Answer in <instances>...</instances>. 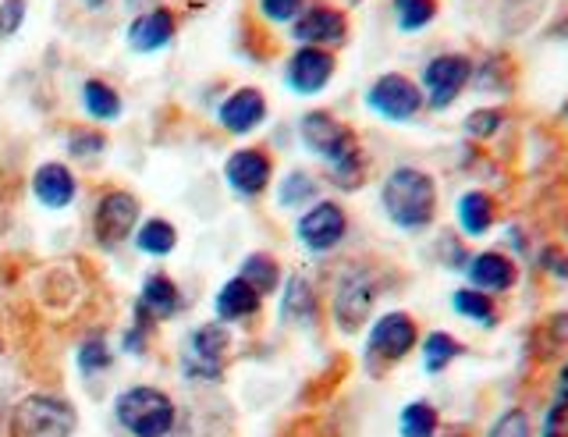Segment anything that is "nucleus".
Here are the masks:
<instances>
[{
    "instance_id": "f257e3e1",
    "label": "nucleus",
    "mask_w": 568,
    "mask_h": 437,
    "mask_svg": "<svg viewBox=\"0 0 568 437\" xmlns=\"http://www.w3.org/2000/svg\"><path fill=\"white\" fill-rule=\"evenodd\" d=\"M298 139L310 153H316L334 174V182L342 189H359L363 174H366V161H363V146L355 132L337 121L331 111H310L298 121Z\"/></svg>"
},
{
    "instance_id": "f03ea898",
    "label": "nucleus",
    "mask_w": 568,
    "mask_h": 437,
    "mask_svg": "<svg viewBox=\"0 0 568 437\" xmlns=\"http://www.w3.org/2000/svg\"><path fill=\"white\" fill-rule=\"evenodd\" d=\"M381 206L402 232H423L437 217V182L430 171L402 164L381 185Z\"/></svg>"
},
{
    "instance_id": "7ed1b4c3",
    "label": "nucleus",
    "mask_w": 568,
    "mask_h": 437,
    "mask_svg": "<svg viewBox=\"0 0 568 437\" xmlns=\"http://www.w3.org/2000/svg\"><path fill=\"white\" fill-rule=\"evenodd\" d=\"M114 416H118L121 430L132 437H168L174 430L178 409L168 392L139 384V388H124L118 395Z\"/></svg>"
},
{
    "instance_id": "20e7f679",
    "label": "nucleus",
    "mask_w": 568,
    "mask_h": 437,
    "mask_svg": "<svg viewBox=\"0 0 568 437\" xmlns=\"http://www.w3.org/2000/svg\"><path fill=\"white\" fill-rule=\"evenodd\" d=\"M473 72H476L473 58L455 54V50L430 58L423 64V75H419L423 103H426V108H434V111H448L452 103L469 90Z\"/></svg>"
},
{
    "instance_id": "39448f33",
    "label": "nucleus",
    "mask_w": 568,
    "mask_h": 437,
    "mask_svg": "<svg viewBox=\"0 0 568 437\" xmlns=\"http://www.w3.org/2000/svg\"><path fill=\"white\" fill-rule=\"evenodd\" d=\"M75 409L58 395H26L11 413V437H71Z\"/></svg>"
},
{
    "instance_id": "423d86ee",
    "label": "nucleus",
    "mask_w": 568,
    "mask_h": 437,
    "mask_svg": "<svg viewBox=\"0 0 568 437\" xmlns=\"http://www.w3.org/2000/svg\"><path fill=\"white\" fill-rule=\"evenodd\" d=\"M366 108L377 118L390 121V125H405V121H413L426 103H423L419 82H413L402 72H387L366 90Z\"/></svg>"
},
{
    "instance_id": "0eeeda50",
    "label": "nucleus",
    "mask_w": 568,
    "mask_h": 437,
    "mask_svg": "<svg viewBox=\"0 0 568 437\" xmlns=\"http://www.w3.org/2000/svg\"><path fill=\"white\" fill-rule=\"evenodd\" d=\"M231 335L224 324H200L189 335L182 348V374L189 380H217L224 370V356H227Z\"/></svg>"
},
{
    "instance_id": "6e6552de",
    "label": "nucleus",
    "mask_w": 568,
    "mask_h": 437,
    "mask_svg": "<svg viewBox=\"0 0 568 437\" xmlns=\"http://www.w3.org/2000/svg\"><path fill=\"white\" fill-rule=\"evenodd\" d=\"M295 235H298L302 246H306L310 253H316V256L337 250L345 242V235H348L345 206L334 203V200H316L313 206H306V214L298 217Z\"/></svg>"
},
{
    "instance_id": "1a4fd4ad",
    "label": "nucleus",
    "mask_w": 568,
    "mask_h": 437,
    "mask_svg": "<svg viewBox=\"0 0 568 437\" xmlns=\"http://www.w3.org/2000/svg\"><path fill=\"white\" fill-rule=\"evenodd\" d=\"M373 303H377V285H373V277L363 267H348L342 277H337L334 321L345 335H352V331H359L366 324Z\"/></svg>"
},
{
    "instance_id": "9d476101",
    "label": "nucleus",
    "mask_w": 568,
    "mask_h": 437,
    "mask_svg": "<svg viewBox=\"0 0 568 437\" xmlns=\"http://www.w3.org/2000/svg\"><path fill=\"white\" fill-rule=\"evenodd\" d=\"M419 342V327L408 317L405 309H390L384 317L373 321L369 335H366V353L369 359H384V363H402Z\"/></svg>"
},
{
    "instance_id": "9b49d317",
    "label": "nucleus",
    "mask_w": 568,
    "mask_h": 437,
    "mask_svg": "<svg viewBox=\"0 0 568 437\" xmlns=\"http://www.w3.org/2000/svg\"><path fill=\"white\" fill-rule=\"evenodd\" d=\"M135 221H139V200L124 189H111V192H103L97 203L93 235L100 246H121V242L132 235Z\"/></svg>"
},
{
    "instance_id": "f8f14e48",
    "label": "nucleus",
    "mask_w": 568,
    "mask_h": 437,
    "mask_svg": "<svg viewBox=\"0 0 568 437\" xmlns=\"http://www.w3.org/2000/svg\"><path fill=\"white\" fill-rule=\"evenodd\" d=\"M292 40L298 47H342L348 40V19L345 11H337L331 4H310L302 8V14L292 22Z\"/></svg>"
},
{
    "instance_id": "ddd939ff",
    "label": "nucleus",
    "mask_w": 568,
    "mask_h": 437,
    "mask_svg": "<svg viewBox=\"0 0 568 437\" xmlns=\"http://www.w3.org/2000/svg\"><path fill=\"white\" fill-rule=\"evenodd\" d=\"M334 54L331 50H320V47H298L288 68H284V82L288 90L298 96H316L327 90V82L334 79Z\"/></svg>"
},
{
    "instance_id": "4468645a",
    "label": "nucleus",
    "mask_w": 568,
    "mask_h": 437,
    "mask_svg": "<svg viewBox=\"0 0 568 437\" xmlns=\"http://www.w3.org/2000/svg\"><path fill=\"white\" fill-rule=\"evenodd\" d=\"M271 174H274V164L263 150H239V153H231L224 164V182L242 200H253L260 192H266Z\"/></svg>"
},
{
    "instance_id": "2eb2a0df",
    "label": "nucleus",
    "mask_w": 568,
    "mask_h": 437,
    "mask_svg": "<svg viewBox=\"0 0 568 437\" xmlns=\"http://www.w3.org/2000/svg\"><path fill=\"white\" fill-rule=\"evenodd\" d=\"M462 271H466L469 288L487 292V295H501V292H508L515 282H519V267H515V260L505 256V253H497V250L473 253Z\"/></svg>"
},
{
    "instance_id": "dca6fc26",
    "label": "nucleus",
    "mask_w": 568,
    "mask_h": 437,
    "mask_svg": "<svg viewBox=\"0 0 568 437\" xmlns=\"http://www.w3.org/2000/svg\"><path fill=\"white\" fill-rule=\"evenodd\" d=\"M266 118V96L253 85H245V90H235L217 111V121L221 129L231 132V135H245V132H256Z\"/></svg>"
},
{
    "instance_id": "f3484780",
    "label": "nucleus",
    "mask_w": 568,
    "mask_h": 437,
    "mask_svg": "<svg viewBox=\"0 0 568 437\" xmlns=\"http://www.w3.org/2000/svg\"><path fill=\"white\" fill-rule=\"evenodd\" d=\"M178 309H182V292H178V285L160 271L150 274L146 282H142V288H139L135 317L142 324H153V321H171Z\"/></svg>"
},
{
    "instance_id": "a211bd4d",
    "label": "nucleus",
    "mask_w": 568,
    "mask_h": 437,
    "mask_svg": "<svg viewBox=\"0 0 568 437\" xmlns=\"http://www.w3.org/2000/svg\"><path fill=\"white\" fill-rule=\"evenodd\" d=\"M174 14L168 8H150L135 14L124 37H129V47L139 50V54H156V50H164L174 40Z\"/></svg>"
},
{
    "instance_id": "6ab92c4d",
    "label": "nucleus",
    "mask_w": 568,
    "mask_h": 437,
    "mask_svg": "<svg viewBox=\"0 0 568 437\" xmlns=\"http://www.w3.org/2000/svg\"><path fill=\"white\" fill-rule=\"evenodd\" d=\"M455 217H458L462 235L484 238V235H490V228L497 224V203H494L490 192H484V189H469V192H462V196H458V203H455Z\"/></svg>"
},
{
    "instance_id": "aec40b11",
    "label": "nucleus",
    "mask_w": 568,
    "mask_h": 437,
    "mask_svg": "<svg viewBox=\"0 0 568 437\" xmlns=\"http://www.w3.org/2000/svg\"><path fill=\"white\" fill-rule=\"evenodd\" d=\"M32 192H36V200H40V206L64 210V206H71V200H75L79 185H75V174H71L64 164H43L32 174Z\"/></svg>"
},
{
    "instance_id": "412c9836",
    "label": "nucleus",
    "mask_w": 568,
    "mask_h": 437,
    "mask_svg": "<svg viewBox=\"0 0 568 437\" xmlns=\"http://www.w3.org/2000/svg\"><path fill=\"white\" fill-rule=\"evenodd\" d=\"M260 295L253 285H245L242 277H231V282H224L217 288V295H213V309H217V321L221 324H231V321H245L253 317V313L260 309Z\"/></svg>"
},
{
    "instance_id": "4be33fe9",
    "label": "nucleus",
    "mask_w": 568,
    "mask_h": 437,
    "mask_svg": "<svg viewBox=\"0 0 568 437\" xmlns=\"http://www.w3.org/2000/svg\"><path fill=\"white\" fill-rule=\"evenodd\" d=\"M281 321L288 327H310L316 321V292L302 274H292L288 282H284Z\"/></svg>"
},
{
    "instance_id": "5701e85b",
    "label": "nucleus",
    "mask_w": 568,
    "mask_h": 437,
    "mask_svg": "<svg viewBox=\"0 0 568 437\" xmlns=\"http://www.w3.org/2000/svg\"><path fill=\"white\" fill-rule=\"evenodd\" d=\"M82 108L85 114L93 118V121H118L121 111H124V103H121V93L114 90L111 82H103V79H89L82 85Z\"/></svg>"
},
{
    "instance_id": "b1692460",
    "label": "nucleus",
    "mask_w": 568,
    "mask_h": 437,
    "mask_svg": "<svg viewBox=\"0 0 568 437\" xmlns=\"http://www.w3.org/2000/svg\"><path fill=\"white\" fill-rule=\"evenodd\" d=\"M452 309L458 313V317H466L479 327H497V303L494 295L487 292H476V288H455L452 292Z\"/></svg>"
},
{
    "instance_id": "393cba45",
    "label": "nucleus",
    "mask_w": 568,
    "mask_h": 437,
    "mask_svg": "<svg viewBox=\"0 0 568 437\" xmlns=\"http://www.w3.org/2000/svg\"><path fill=\"white\" fill-rule=\"evenodd\" d=\"M540 437H568V359L558 370L555 395H550L544 419H540Z\"/></svg>"
},
{
    "instance_id": "a878e982",
    "label": "nucleus",
    "mask_w": 568,
    "mask_h": 437,
    "mask_svg": "<svg viewBox=\"0 0 568 437\" xmlns=\"http://www.w3.org/2000/svg\"><path fill=\"white\" fill-rule=\"evenodd\" d=\"M462 356V342L448 331H430L423 338V370L426 374H444L448 366Z\"/></svg>"
},
{
    "instance_id": "bb28decb",
    "label": "nucleus",
    "mask_w": 568,
    "mask_h": 437,
    "mask_svg": "<svg viewBox=\"0 0 568 437\" xmlns=\"http://www.w3.org/2000/svg\"><path fill=\"white\" fill-rule=\"evenodd\" d=\"M242 282L245 285H253L256 295L263 299V295H274L277 285H281V267H277V260L274 256H266V253H248L242 260Z\"/></svg>"
},
{
    "instance_id": "cd10ccee",
    "label": "nucleus",
    "mask_w": 568,
    "mask_h": 437,
    "mask_svg": "<svg viewBox=\"0 0 568 437\" xmlns=\"http://www.w3.org/2000/svg\"><path fill=\"white\" fill-rule=\"evenodd\" d=\"M440 430V413L434 409V402H408L398 416V434L402 437H437Z\"/></svg>"
},
{
    "instance_id": "c85d7f7f",
    "label": "nucleus",
    "mask_w": 568,
    "mask_h": 437,
    "mask_svg": "<svg viewBox=\"0 0 568 437\" xmlns=\"http://www.w3.org/2000/svg\"><path fill=\"white\" fill-rule=\"evenodd\" d=\"M174 246H178V232H174V224L164 217H150L135 232V250L146 253V256H168Z\"/></svg>"
},
{
    "instance_id": "c756f323",
    "label": "nucleus",
    "mask_w": 568,
    "mask_h": 437,
    "mask_svg": "<svg viewBox=\"0 0 568 437\" xmlns=\"http://www.w3.org/2000/svg\"><path fill=\"white\" fill-rule=\"evenodd\" d=\"M390 11H395L402 32H423L426 26H434L440 4L437 0H390Z\"/></svg>"
},
{
    "instance_id": "7c9ffc66",
    "label": "nucleus",
    "mask_w": 568,
    "mask_h": 437,
    "mask_svg": "<svg viewBox=\"0 0 568 437\" xmlns=\"http://www.w3.org/2000/svg\"><path fill=\"white\" fill-rule=\"evenodd\" d=\"M277 203L284 210H302L316 203V179L306 171H292L284 174V182L277 185Z\"/></svg>"
},
{
    "instance_id": "2f4dec72",
    "label": "nucleus",
    "mask_w": 568,
    "mask_h": 437,
    "mask_svg": "<svg viewBox=\"0 0 568 437\" xmlns=\"http://www.w3.org/2000/svg\"><path fill=\"white\" fill-rule=\"evenodd\" d=\"M484 437H532V424H529V413L511 406L505 409L501 416L494 419V424L484 430Z\"/></svg>"
},
{
    "instance_id": "473e14b6",
    "label": "nucleus",
    "mask_w": 568,
    "mask_h": 437,
    "mask_svg": "<svg viewBox=\"0 0 568 437\" xmlns=\"http://www.w3.org/2000/svg\"><path fill=\"white\" fill-rule=\"evenodd\" d=\"M75 359H79V370H82L85 377H93V374H103L106 366H111V348H106V342H103L100 335H93V338H85V342L79 345Z\"/></svg>"
},
{
    "instance_id": "72a5a7b5",
    "label": "nucleus",
    "mask_w": 568,
    "mask_h": 437,
    "mask_svg": "<svg viewBox=\"0 0 568 437\" xmlns=\"http://www.w3.org/2000/svg\"><path fill=\"white\" fill-rule=\"evenodd\" d=\"M501 125H505V111L501 108H479V111H473L466 118V135L490 139V135L501 132Z\"/></svg>"
},
{
    "instance_id": "f704fd0d",
    "label": "nucleus",
    "mask_w": 568,
    "mask_h": 437,
    "mask_svg": "<svg viewBox=\"0 0 568 437\" xmlns=\"http://www.w3.org/2000/svg\"><path fill=\"white\" fill-rule=\"evenodd\" d=\"M302 8H306V0H260V14L274 26L295 22L302 14Z\"/></svg>"
},
{
    "instance_id": "c9c22d12",
    "label": "nucleus",
    "mask_w": 568,
    "mask_h": 437,
    "mask_svg": "<svg viewBox=\"0 0 568 437\" xmlns=\"http://www.w3.org/2000/svg\"><path fill=\"white\" fill-rule=\"evenodd\" d=\"M26 0H0V37H14L26 22Z\"/></svg>"
},
{
    "instance_id": "e433bc0d",
    "label": "nucleus",
    "mask_w": 568,
    "mask_h": 437,
    "mask_svg": "<svg viewBox=\"0 0 568 437\" xmlns=\"http://www.w3.org/2000/svg\"><path fill=\"white\" fill-rule=\"evenodd\" d=\"M103 135L100 132H75L68 139V150H71V156H82V161H89V156H97V153H103Z\"/></svg>"
},
{
    "instance_id": "4c0bfd02",
    "label": "nucleus",
    "mask_w": 568,
    "mask_h": 437,
    "mask_svg": "<svg viewBox=\"0 0 568 437\" xmlns=\"http://www.w3.org/2000/svg\"><path fill=\"white\" fill-rule=\"evenodd\" d=\"M540 264H544L547 274L568 277V256H561V250H555V246H547V250L540 253Z\"/></svg>"
},
{
    "instance_id": "58836bf2",
    "label": "nucleus",
    "mask_w": 568,
    "mask_h": 437,
    "mask_svg": "<svg viewBox=\"0 0 568 437\" xmlns=\"http://www.w3.org/2000/svg\"><path fill=\"white\" fill-rule=\"evenodd\" d=\"M82 4H85V8H93V11H100V8L106 4V0H82Z\"/></svg>"
},
{
    "instance_id": "ea45409f",
    "label": "nucleus",
    "mask_w": 568,
    "mask_h": 437,
    "mask_svg": "<svg viewBox=\"0 0 568 437\" xmlns=\"http://www.w3.org/2000/svg\"><path fill=\"white\" fill-rule=\"evenodd\" d=\"M561 114H565V121H568V103H565V108H561Z\"/></svg>"
},
{
    "instance_id": "a19ab883",
    "label": "nucleus",
    "mask_w": 568,
    "mask_h": 437,
    "mask_svg": "<svg viewBox=\"0 0 568 437\" xmlns=\"http://www.w3.org/2000/svg\"><path fill=\"white\" fill-rule=\"evenodd\" d=\"M129 4H132V8H135V4H142V0H129Z\"/></svg>"
}]
</instances>
